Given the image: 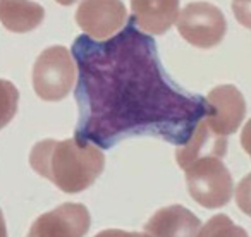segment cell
<instances>
[{"label":"cell","mask_w":251,"mask_h":237,"mask_svg":"<svg viewBox=\"0 0 251 237\" xmlns=\"http://www.w3.org/2000/svg\"><path fill=\"white\" fill-rule=\"evenodd\" d=\"M177 31L189 45L208 50L217 47L227 33L224 12L210 2H191L177 16Z\"/></svg>","instance_id":"obj_5"},{"label":"cell","mask_w":251,"mask_h":237,"mask_svg":"<svg viewBox=\"0 0 251 237\" xmlns=\"http://www.w3.org/2000/svg\"><path fill=\"white\" fill-rule=\"evenodd\" d=\"M184 174L189 196L203 208H222L234 198L232 175L222 158H200L186 168Z\"/></svg>","instance_id":"obj_4"},{"label":"cell","mask_w":251,"mask_h":237,"mask_svg":"<svg viewBox=\"0 0 251 237\" xmlns=\"http://www.w3.org/2000/svg\"><path fill=\"white\" fill-rule=\"evenodd\" d=\"M45 19V9L36 0H0V23L11 33H29Z\"/></svg>","instance_id":"obj_12"},{"label":"cell","mask_w":251,"mask_h":237,"mask_svg":"<svg viewBox=\"0 0 251 237\" xmlns=\"http://www.w3.org/2000/svg\"><path fill=\"white\" fill-rule=\"evenodd\" d=\"M232 12L241 26L251 29V0H232Z\"/></svg>","instance_id":"obj_16"},{"label":"cell","mask_w":251,"mask_h":237,"mask_svg":"<svg viewBox=\"0 0 251 237\" xmlns=\"http://www.w3.org/2000/svg\"><path fill=\"white\" fill-rule=\"evenodd\" d=\"M19 90L9 79L0 77V131L4 129L18 114Z\"/></svg>","instance_id":"obj_14"},{"label":"cell","mask_w":251,"mask_h":237,"mask_svg":"<svg viewBox=\"0 0 251 237\" xmlns=\"http://www.w3.org/2000/svg\"><path fill=\"white\" fill-rule=\"evenodd\" d=\"M76 24L86 36L105 42L127 24V9L122 0H81L76 9Z\"/></svg>","instance_id":"obj_6"},{"label":"cell","mask_w":251,"mask_h":237,"mask_svg":"<svg viewBox=\"0 0 251 237\" xmlns=\"http://www.w3.org/2000/svg\"><path fill=\"white\" fill-rule=\"evenodd\" d=\"M241 146L243 150L248 153L251 160V118L243 126V131H241Z\"/></svg>","instance_id":"obj_18"},{"label":"cell","mask_w":251,"mask_h":237,"mask_svg":"<svg viewBox=\"0 0 251 237\" xmlns=\"http://www.w3.org/2000/svg\"><path fill=\"white\" fill-rule=\"evenodd\" d=\"M227 148H229L227 138L217 136L201 118L188 143L177 146V150H176V162H177V165L184 172L189 165L195 164L200 158H205V157L224 158L227 153Z\"/></svg>","instance_id":"obj_11"},{"label":"cell","mask_w":251,"mask_h":237,"mask_svg":"<svg viewBox=\"0 0 251 237\" xmlns=\"http://www.w3.org/2000/svg\"><path fill=\"white\" fill-rule=\"evenodd\" d=\"M95 237H151L147 232H129V230H121V229H105L98 232Z\"/></svg>","instance_id":"obj_17"},{"label":"cell","mask_w":251,"mask_h":237,"mask_svg":"<svg viewBox=\"0 0 251 237\" xmlns=\"http://www.w3.org/2000/svg\"><path fill=\"white\" fill-rule=\"evenodd\" d=\"M0 237H7V225H5V218L2 208H0Z\"/></svg>","instance_id":"obj_19"},{"label":"cell","mask_w":251,"mask_h":237,"mask_svg":"<svg viewBox=\"0 0 251 237\" xmlns=\"http://www.w3.org/2000/svg\"><path fill=\"white\" fill-rule=\"evenodd\" d=\"M133 23L147 35H164L179 16V0H131Z\"/></svg>","instance_id":"obj_10"},{"label":"cell","mask_w":251,"mask_h":237,"mask_svg":"<svg viewBox=\"0 0 251 237\" xmlns=\"http://www.w3.org/2000/svg\"><path fill=\"white\" fill-rule=\"evenodd\" d=\"M205 100L210 108L203 120L217 136L227 138L239 129L246 115V100L234 84H219Z\"/></svg>","instance_id":"obj_7"},{"label":"cell","mask_w":251,"mask_h":237,"mask_svg":"<svg viewBox=\"0 0 251 237\" xmlns=\"http://www.w3.org/2000/svg\"><path fill=\"white\" fill-rule=\"evenodd\" d=\"M198 237H250L243 227L236 225L232 218L224 213L213 215L206 223H201Z\"/></svg>","instance_id":"obj_13"},{"label":"cell","mask_w":251,"mask_h":237,"mask_svg":"<svg viewBox=\"0 0 251 237\" xmlns=\"http://www.w3.org/2000/svg\"><path fill=\"white\" fill-rule=\"evenodd\" d=\"M55 2L60 5H73L74 2H77V0H55Z\"/></svg>","instance_id":"obj_20"},{"label":"cell","mask_w":251,"mask_h":237,"mask_svg":"<svg viewBox=\"0 0 251 237\" xmlns=\"http://www.w3.org/2000/svg\"><path fill=\"white\" fill-rule=\"evenodd\" d=\"M90 227V210L83 203H62L40 215L26 237H84Z\"/></svg>","instance_id":"obj_8"},{"label":"cell","mask_w":251,"mask_h":237,"mask_svg":"<svg viewBox=\"0 0 251 237\" xmlns=\"http://www.w3.org/2000/svg\"><path fill=\"white\" fill-rule=\"evenodd\" d=\"M33 90L43 101H60L71 93L77 81L73 53L64 45L45 48L33 64Z\"/></svg>","instance_id":"obj_3"},{"label":"cell","mask_w":251,"mask_h":237,"mask_svg":"<svg viewBox=\"0 0 251 237\" xmlns=\"http://www.w3.org/2000/svg\"><path fill=\"white\" fill-rule=\"evenodd\" d=\"M77 67L74 138L110 150L133 136H153L181 146L208 114L203 96L167 76L155 42L131 19L105 42L86 35L71 48Z\"/></svg>","instance_id":"obj_1"},{"label":"cell","mask_w":251,"mask_h":237,"mask_svg":"<svg viewBox=\"0 0 251 237\" xmlns=\"http://www.w3.org/2000/svg\"><path fill=\"white\" fill-rule=\"evenodd\" d=\"M29 165L67 194L86 191L105 168L103 150L93 143L71 140H42L29 151Z\"/></svg>","instance_id":"obj_2"},{"label":"cell","mask_w":251,"mask_h":237,"mask_svg":"<svg viewBox=\"0 0 251 237\" xmlns=\"http://www.w3.org/2000/svg\"><path fill=\"white\" fill-rule=\"evenodd\" d=\"M200 218L182 205L157 210L145 223V232L151 237H198Z\"/></svg>","instance_id":"obj_9"},{"label":"cell","mask_w":251,"mask_h":237,"mask_svg":"<svg viewBox=\"0 0 251 237\" xmlns=\"http://www.w3.org/2000/svg\"><path fill=\"white\" fill-rule=\"evenodd\" d=\"M234 199L237 208L246 216H251V172L244 175L239 184L234 188Z\"/></svg>","instance_id":"obj_15"}]
</instances>
